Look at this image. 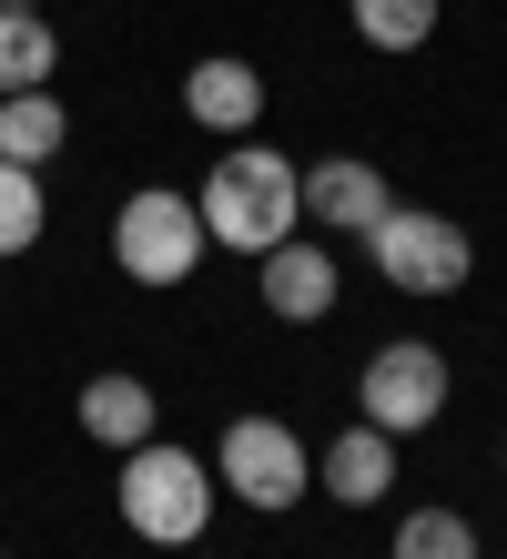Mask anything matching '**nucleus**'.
Here are the masks:
<instances>
[{
  "label": "nucleus",
  "mask_w": 507,
  "mask_h": 559,
  "mask_svg": "<svg viewBox=\"0 0 507 559\" xmlns=\"http://www.w3.org/2000/svg\"><path fill=\"white\" fill-rule=\"evenodd\" d=\"M193 214H203V245H224V254L285 245L294 224H304L294 153H275V143H224V163H214V174H203V193H193Z\"/></svg>",
  "instance_id": "obj_1"
},
{
  "label": "nucleus",
  "mask_w": 507,
  "mask_h": 559,
  "mask_svg": "<svg viewBox=\"0 0 507 559\" xmlns=\"http://www.w3.org/2000/svg\"><path fill=\"white\" fill-rule=\"evenodd\" d=\"M112 509L143 549H193L214 530V457H193L173 438H143L122 448V478H112Z\"/></svg>",
  "instance_id": "obj_2"
},
{
  "label": "nucleus",
  "mask_w": 507,
  "mask_h": 559,
  "mask_svg": "<svg viewBox=\"0 0 507 559\" xmlns=\"http://www.w3.org/2000/svg\"><path fill=\"white\" fill-rule=\"evenodd\" d=\"M355 245L376 254V275H386L396 295H457L467 275H478V245H467V224H457V214H426V204H386Z\"/></svg>",
  "instance_id": "obj_3"
},
{
  "label": "nucleus",
  "mask_w": 507,
  "mask_h": 559,
  "mask_svg": "<svg viewBox=\"0 0 507 559\" xmlns=\"http://www.w3.org/2000/svg\"><path fill=\"white\" fill-rule=\"evenodd\" d=\"M447 397H457V367H447V346H426V336H386L365 356V377H355V417L386 427V438H426V427L447 417Z\"/></svg>",
  "instance_id": "obj_4"
},
{
  "label": "nucleus",
  "mask_w": 507,
  "mask_h": 559,
  "mask_svg": "<svg viewBox=\"0 0 507 559\" xmlns=\"http://www.w3.org/2000/svg\"><path fill=\"white\" fill-rule=\"evenodd\" d=\"M203 254H214V245H203V214H193V193H173V183H143L112 214V265L132 285H183Z\"/></svg>",
  "instance_id": "obj_5"
},
{
  "label": "nucleus",
  "mask_w": 507,
  "mask_h": 559,
  "mask_svg": "<svg viewBox=\"0 0 507 559\" xmlns=\"http://www.w3.org/2000/svg\"><path fill=\"white\" fill-rule=\"evenodd\" d=\"M214 478H224L244 509H264V519H275V509H294V499H304L315 457H304V438H294L285 417H264V407H254V417H233V427H224V457H214Z\"/></svg>",
  "instance_id": "obj_6"
},
{
  "label": "nucleus",
  "mask_w": 507,
  "mask_h": 559,
  "mask_svg": "<svg viewBox=\"0 0 507 559\" xmlns=\"http://www.w3.org/2000/svg\"><path fill=\"white\" fill-rule=\"evenodd\" d=\"M294 183H304V224H325V235H365L396 193H386V163H365V153H325V163H294Z\"/></svg>",
  "instance_id": "obj_7"
},
{
  "label": "nucleus",
  "mask_w": 507,
  "mask_h": 559,
  "mask_svg": "<svg viewBox=\"0 0 507 559\" xmlns=\"http://www.w3.org/2000/svg\"><path fill=\"white\" fill-rule=\"evenodd\" d=\"M396 468H406V438H386V427H346V438H325L315 448V488L335 509H376L386 488H396Z\"/></svg>",
  "instance_id": "obj_8"
},
{
  "label": "nucleus",
  "mask_w": 507,
  "mask_h": 559,
  "mask_svg": "<svg viewBox=\"0 0 507 559\" xmlns=\"http://www.w3.org/2000/svg\"><path fill=\"white\" fill-rule=\"evenodd\" d=\"M264 265V316L275 325H315V316H335V295H346V275H335V245H264L254 254Z\"/></svg>",
  "instance_id": "obj_9"
},
{
  "label": "nucleus",
  "mask_w": 507,
  "mask_h": 559,
  "mask_svg": "<svg viewBox=\"0 0 507 559\" xmlns=\"http://www.w3.org/2000/svg\"><path fill=\"white\" fill-rule=\"evenodd\" d=\"M183 112L203 122V133H224V143H244L254 122H264V72H254V61H233V51H214V61H193V72H183Z\"/></svg>",
  "instance_id": "obj_10"
},
{
  "label": "nucleus",
  "mask_w": 507,
  "mask_h": 559,
  "mask_svg": "<svg viewBox=\"0 0 507 559\" xmlns=\"http://www.w3.org/2000/svg\"><path fill=\"white\" fill-rule=\"evenodd\" d=\"M162 427V397L132 367H101L92 386H82V438H101V448H143Z\"/></svg>",
  "instance_id": "obj_11"
},
{
  "label": "nucleus",
  "mask_w": 507,
  "mask_h": 559,
  "mask_svg": "<svg viewBox=\"0 0 507 559\" xmlns=\"http://www.w3.org/2000/svg\"><path fill=\"white\" fill-rule=\"evenodd\" d=\"M61 143H72V112H61L51 82L41 92H0V163H31V174H41Z\"/></svg>",
  "instance_id": "obj_12"
},
{
  "label": "nucleus",
  "mask_w": 507,
  "mask_h": 559,
  "mask_svg": "<svg viewBox=\"0 0 507 559\" xmlns=\"http://www.w3.org/2000/svg\"><path fill=\"white\" fill-rule=\"evenodd\" d=\"M346 21H355L365 51H426L436 21H447V0H346Z\"/></svg>",
  "instance_id": "obj_13"
},
{
  "label": "nucleus",
  "mask_w": 507,
  "mask_h": 559,
  "mask_svg": "<svg viewBox=\"0 0 507 559\" xmlns=\"http://www.w3.org/2000/svg\"><path fill=\"white\" fill-rule=\"evenodd\" d=\"M61 72V31L41 11H0V92H41Z\"/></svg>",
  "instance_id": "obj_14"
},
{
  "label": "nucleus",
  "mask_w": 507,
  "mask_h": 559,
  "mask_svg": "<svg viewBox=\"0 0 507 559\" xmlns=\"http://www.w3.org/2000/svg\"><path fill=\"white\" fill-rule=\"evenodd\" d=\"M386 559H487V539H478V519H467V509H406Z\"/></svg>",
  "instance_id": "obj_15"
},
{
  "label": "nucleus",
  "mask_w": 507,
  "mask_h": 559,
  "mask_svg": "<svg viewBox=\"0 0 507 559\" xmlns=\"http://www.w3.org/2000/svg\"><path fill=\"white\" fill-rule=\"evenodd\" d=\"M41 174H31V163H0V265H11V254H31L41 245Z\"/></svg>",
  "instance_id": "obj_16"
},
{
  "label": "nucleus",
  "mask_w": 507,
  "mask_h": 559,
  "mask_svg": "<svg viewBox=\"0 0 507 559\" xmlns=\"http://www.w3.org/2000/svg\"><path fill=\"white\" fill-rule=\"evenodd\" d=\"M497 478H507V448H497Z\"/></svg>",
  "instance_id": "obj_17"
}]
</instances>
